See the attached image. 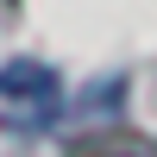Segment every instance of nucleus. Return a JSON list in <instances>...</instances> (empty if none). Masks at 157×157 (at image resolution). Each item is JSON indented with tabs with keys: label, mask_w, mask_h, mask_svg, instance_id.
<instances>
[{
	"label": "nucleus",
	"mask_w": 157,
	"mask_h": 157,
	"mask_svg": "<svg viewBox=\"0 0 157 157\" xmlns=\"http://www.w3.org/2000/svg\"><path fill=\"white\" fill-rule=\"evenodd\" d=\"M63 113V82L57 69H44L38 57L0 63V126L6 132H44Z\"/></svg>",
	"instance_id": "f257e3e1"
}]
</instances>
